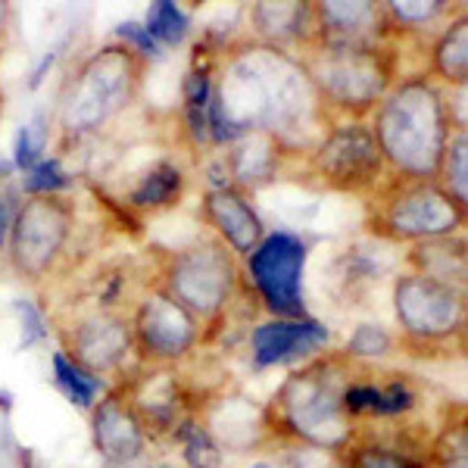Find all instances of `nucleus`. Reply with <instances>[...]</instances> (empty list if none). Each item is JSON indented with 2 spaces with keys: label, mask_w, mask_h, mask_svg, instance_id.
Instances as JSON below:
<instances>
[{
  "label": "nucleus",
  "mask_w": 468,
  "mask_h": 468,
  "mask_svg": "<svg viewBox=\"0 0 468 468\" xmlns=\"http://www.w3.org/2000/svg\"><path fill=\"white\" fill-rule=\"evenodd\" d=\"M313 110V79L271 44L240 48L225 59L209 103V141L231 144L247 132L282 134Z\"/></svg>",
  "instance_id": "obj_1"
},
{
  "label": "nucleus",
  "mask_w": 468,
  "mask_h": 468,
  "mask_svg": "<svg viewBox=\"0 0 468 468\" xmlns=\"http://www.w3.org/2000/svg\"><path fill=\"white\" fill-rule=\"evenodd\" d=\"M150 63L122 41H107L85 54L63 79L57 97V147L69 150L103 134L138 107Z\"/></svg>",
  "instance_id": "obj_2"
},
{
  "label": "nucleus",
  "mask_w": 468,
  "mask_h": 468,
  "mask_svg": "<svg viewBox=\"0 0 468 468\" xmlns=\"http://www.w3.org/2000/svg\"><path fill=\"white\" fill-rule=\"evenodd\" d=\"M79 209L66 194H32L16 207L6 238V262L28 288H41L66 260Z\"/></svg>",
  "instance_id": "obj_3"
},
{
  "label": "nucleus",
  "mask_w": 468,
  "mask_h": 468,
  "mask_svg": "<svg viewBox=\"0 0 468 468\" xmlns=\"http://www.w3.org/2000/svg\"><path fill=\"white\" fill-rule=\"evenodd\" d=\"M234 260L222 240H194L156 256V282L200 324L218 319L234 291Z\"/></svg>",
  "instance_id": "obj_4"
},
{
  "label": "nucleus",
  "mask_w": 468,
  "mask_h": 468,
  "mask_svg": "<svg viewBox=\"0 0 468 468\" xmlns=\"http://www.w3.org/2000/svg\"><path fill=\"white\" fill-rule=\"evenodd\" d=\"M384 154L410 172H431L443 150L441 103L428 85H406L388 101L378 122Z\"/></svg>",
  "instance_id": "obj_5"
},
{
  "label": "nucleus",
  "mask_w": 468,
  "mask_h": 468,
  "mask_svg": "<svg viewBox=\"0 0 468 468\" xmlns=\"http://www.w3.org/2000/svg\"><path fill=\"white\" fill-rule=\"evenodd\" d=\"M344 390L331 368L315 366L293 375L278 394V406L288 421V428L297 437H303L313 447L335 450L346 441V406Z\"/></svg>",
  "instance_id": "obj_6"
},
{
  "label": "nucleus",
  "mask_w": 468,
  "mask_h": 468,
  "mask_svg": "<svg viewBox=\"0 0 468 468\" xmlns=\"http://www.w3.org/2000/svg\"><path fill=\"white\" fill-rule=\"evenodd\" d=\"M128 319L134 350L150 362H178L200 341V322L154 282L141 293Z\"/></svg>",
  "instance_id": "obj_7"
},
{
  "label": "nucleus",
  "mask_w": 468,
  "mask_h": 468,
  "mask_svg": "<svg viewBox=\"0 0 468 468\" xmlns=\"http://www.w3.org/2000/svg\"><path fill=\"white\" fill-rule=\"evenodd\" d=\"M250 278L271 313L282 319H303V269L306 244L288 231L266 234L247 256Z\"/></svg>",
  "instance_id": "obj_8"
},
{
  "label": "nucleus",
  "mask_w": 468,
  "mask_h": 468,
  "mask_svg": "<svg viewBox=\"0 0 468 468\" xmlns=\"http://www.w3.org/2000/svg\"><path fill=\"white\" fill-rule=\"evenodd\" d=\"M63 337V353L88 368L90 375L116 372L122 362L134 353L132 319L122 309H90L81 313L59 331Z\"/></svg>",
  "instance_id": "obj_9"
},
{
  "label": "nucleus",
  "mask_w": 468,
  "mask_h": 468,
  "mask_svg": "<svg viewBox=\"0 0 468 468\" xmlns=\"http://www.w3.org/2000/svg\"><path fill=\"white\" fill-rule=\"evenodd\" d=\"M309 79L313 85H319L324 97L337 101L341 107H366L384 85L378 63L368 50H362L359 44L335 41L315 57Z\"/></svg>",
  "instance_id": "obj_10"
},
{
  "label": "nucleus",
  "mask_w": 468,
  "mask_h": 468,
  "mask_svg": "<svg viewBox=\"0 0 468 468\" xmlns=\"http://www.w3.org/2000/svg\"><path fill=\"white\" fill-rule=\"evenodd\" d=\"M315 169L335 187L366 185L378 172V144L362 125H341L322 141L315 154Z\"/></svg>",
  "instance_id": "obj_11"
},
{
  "label": "nucleus",
  "mask_w": 468,
  "mask_h": 468,
  "mask_svg": "<svg viewBox=\"0 0 468 468\" xmlns=\"http://www.w3.org/2000/svg\"><path fill=\"white\" fill-rule=\"evenodd\" d=\"M397 315L412 335L437 337L456 328L459 315H463V303L447 284L434 282V278H403L397 284Z\"/></svg>",
  "instance_id": "obj_12"
},
{
  "label": "nucleus",
  "mask_w": 468,
  "mask_h": 468,
  "mask_svg": "<svg viewBox=\"0 0 468 468\" xmlns=\"http://www.w3.org/2000/svg\"><path fill=\"white\" fill-rule=\"evenodd\" d=\"M90 441L103 463L147 452V428L132 397L112 390L90 410Z\"/></svg>",
  "instance_id": "obj_13"
},
{
  "label": "nucleus",
  "mask_w": 468,
  "mask_h": 468,
  "mask_svg": "<svg viewBox=\"0 0 468 468\" xmlns=\"http://www.w3.org/2000/svg\"><path fill=\"white\" fill-rule=\"evenodd\" d=\"M203 218L207 225L218 234L225 247H231L234 253L250 256L256 247L266 238L262 218L256 216V209L247 203V197L234 187H209L203 194Z\"/></svg>",
  "instance_id": "obj_14"
},
{
  "label": "nucleus",
  "mask_w": 468,
  "mask_h": 468,
  "mask_svg": "<svg viewBox=\"0 0 468 468\" xmlns=\"http://www.w3.org/2000/svg\"><path fill=\"white\" fill-rule=\"evenodd\" d=\"M328 341V331L313 319H275L253 331V359L260 366L291 362Z\"/></svg>",
  "instance_id": "obj_15"
},
{
  "label": "nucleus",
  "mask_w": 468,
  "mask_h": 468,
  "mask_svg": "<svg viewBox=\"0 0 468 468\" xmlns=\"http://www.w3.org/2000/svg\"><path fill=\"white\" fill-rule=\"evenodd\" d=\"M459 213L450 203L447 194L434 191V187H419V191L406 194L390 209V229L399 234H412V238H434V234H447L456 229Z\"/></svg>",
  "instance_id": "obj_16"
},
{
  "label": "nucleus",
  "mask_w": 468,
  "mask_h": 468,
  "mask_svg": "<svg viewBox=\"0 0 468 468\" xmlns=\"http://www.w3.org/2000/svg\"><path fill=\"white\" fill-rule=\"evenodd\" d=\"M185 187H187V178L176 160H156L144 176L128 187L125 209L128 213H141V216L165 213V209L178 207L181 197H185Z\"/></svg>",
  "instance_id": "obj_17"
},
{
  "label": "nucleus",
  "mask_w": 468,
  "mask_h": 468,
  "mask_svg": "<svg viewBox=\"0 0 468 468\" xmlns=\"http://www.w3.org/2000/svg\"><path fill=\"white\" fill-rule=\"evenodd\" d=\"M216 72L207 57H194L191 69L181 81V122L194 147L209 141V103H213Z\"/></svg>",
  "instance_id": "obj_18"
},
{
  "label": "nucleus",
  "mask_w": 468,
  "mask_h": 468,
  "mask_svg": "<svg viewBox=\"0 0 468 468\" xmlns=\"http://www.w3.org/2000/svg\"><path fill=\"white\" fill-rule=\"evenodd\" d=\"M275 147L278 134L271 132H247L234 138L225 154V172L238 185H260L275 169Z\"/></svg>",
  "instance_id": "obj_19"
},
{
  "label": "nucleus",
  "mask_w": 468,
  "mask_h": 468,
  "mask_svg": "<svg viewBox=\"0 0 468 468\" xmlns=\"http://www.w3.org/2000/svg\"><path fill=\"white\" fill-rule=\"evenodd\" d=\"M309 6L303 4H256L250 10V22L266 41L282 44L306 32Z\"/></svg>",
  "instance_id": "obj_20"
},
{
  "label": "nucleus",
  "mask_w": 468,
  "mask_h": 468,
  "mask_svg": "<svg viewBox=\"0 0 468 468\" xmlns=\"http://www.w3.org/2000/svg\"><path fill=\"white\" fill-rule=\"evenodd\" d=\"M415 397L403 384H390V388H372V384H353L344 390L346 412H372V415H399L412 410Z\"/></svg>",
  "instance_id": "obj_21"
},
{
  "label": "nucleus",
  "mask_w": 468,
  "mask_h": 468,
  "mask_svg": "<svg viewBox=\"0 0 468 468\" xmlns=\"http://www.w3.org/2000/svg\"><path fill=\"white\" fill-rule=\"evenodd\" d=\"M54 381L57 388L63 390L66 397L72 399L79 410H94L97 406V397L107 390V384H103V378H97V375H90L88 368H81L79 362L66 356L63 350L54 353Z\"/></svg>",
  "instance_id": "obj_22"
},
{
  "label": "nucleus",
  "mask_w": 468,
  "mask_h": 468,
  "mask_svg": "<svg viewBox=\"0 0 468 468\" xmlns=\"http://www.w3.org/2000/svg\"><path fill=\"white\" fill-rule=\"evenodd\" d=\"M132 278V260H112L97 266L94 275L85 282V293L94 309H119Z\"/></svg>",
  "instance_id": "obj_23"
},
{
  "label": "nucleus",
  "mask_w": 468,
  "mask_h": 468,
  "mask_svg": "<svg viewBox=\"0 0 468 468\" xmlns=\"http://www.w3.org/2000/svg\"><path fill=\"white\" fill-rule=\"evenodd\" d=\"M144 28L160 48H181L185 37L191 35V16L172 0H160V4H150Z\"/></svg>",
  "instance_id": "obj_24"
},
{
  "label": "nucleus",
  "mask_w": 468,
  "mask_h": 468,
  "mask_svg": "<svg viewBox=\"0 0 468 468\" xmlns=\"http://www.w3.org/2000/svg\"><path fill=\"white\" fill-rule=\"evenodd\" d=\"M315 13H319L322 26L335 35V44H353V37L362 32V26H368L375 19L372 4H341V0L322 4Z\"/></svg>",
  "instance_id": "obj_25"
},
{
  "label": "nucleus",
  "mask_w": 468,
  "mask_h": 468,
  "mask_svg": "<svg viewBox=\"0 0 468 468\" xmlns=\"http://www.w3.org/2000/svg\"><path fill=\"white\" fill-rule=\"evenodd\" d=\"M176 437L181 443V452H185L187 468H218V463H222V450H218L216 437L197 421H181Z\"/></svg>",
  "instance_id": "obj_26"
},
{
  "label": "nucleus",
  "mask_w": 468,
  "mask_h": 468,
  "mask_svg": "<svg viewBox=\"0 0 468 468\" xmlns=\"http://www.w3.org/2000/svg\"><path fill=\"white\" fill-rule=\"evenodd\" d=\"M437 63H441L443 75H450L456 81H468V16L459 19L441 41Z\"/></svg>",
  "instance_id": "obj_27"
},
{
  "label": "nucleus",
  "mask_w": 468,
  "mask_h": 468,
  "mask_svg": "<svg viewBox=\"0 0 468 468\" xmlns=\"http://www.w3.org/2000/svg\"><path fill=\"white\" fill-rule=\"evenodd\" d=\"M69 187H72V176L63 169L59 156H54V160L44 156L32 172L22 176V191H26V197H32V194H66Z\"/></svg>",
  "instance_id": "obj_28"
},
{
  "label": "nucleus",
  "mask_w": 468,
  "mask_h": 468,
  "mask_svg": "<svg viewBox=\"0 0 468 468\" xmlns=\"http://www.w3.org/2000/svg\"><path fill=\"white\" fill-rule=\"evenodd\" d=\"M48 141H50V128L41 125H22L16 134V147H13V160H16L19 172H32L37 163L48 154Z\"/></svg>",
  "instance_id": "obj_29"
},
{
  "label": "nucleus",
  "mask_w": 468,
  "mask_h": 468,
  "mask_svg": "<svg viewBox=\"0 0 468 468\" xmlns=\"http://www.w3.org/2000/svg\"><path fill=\"white\" fill-rule=\"evenodd\" d=\"M437 468H468V425L452 428L437 443Z\"/></svg>",
  "instance_id": "obj_30"
},
{
  "label": "nucleus",
  "mask_w": 468,
  "mask_h": 468,
  "mask_svg": "<svg viewBox=\"0 0 468 468\" xmlns=\"http://www.w3.org/2000/svg\"><path fill=\"white\" fill-rule=\"evenodd\" d=\"M116 41H122L125 48H132L134 54H141V57L147 59V63H154V59L163 57V48L154 41V37H150V32L144 28V22H134V19L122 22V26L116 28Z\"/></svg>",
  "instance_id": "obj_31"
},
{
  "label": "nucleus",
  "mask_w": 468,
  "mask_h": 468,
  "mask_svg": "<svg viewBox=\"0 0 468 468\" xmlns=\"http://www.w3.org/2000/svg\"><path fill=\"white\" fill-rule=\"evenodd\" d=\"M388 346H390V337L384 335V328H378V324H359L350 341H346V350H350L353 356H384Z\"/></svg>",
  "instance_id": "obj_32"
},
{
  "label": "nucleus",
  "mask_w": 468,
  "mask_h": 468,
  "mask_svg": "<svg viewBox=\"0 0 468 468\" xmlns=\"http://www.w3.org/2000/svg\"><path fill=\"white\" fill-rule=\"evenodd\" d=\"M346 468H421V465L412 463L410 456H403V452H397V450L368 447V450H359Z\"/></svg>",
  "instance_id": "obj_33"
},
{
  "label": "nucleus",
  "mask_w": 468,
  "mask_h": 468,
  "mask_svg": "<svg viewBox=\"0 0 468 468\" xmlns=\"http://www.w3.org/2000/svg\"><path fill=\"white\" fill-rule=\"evenodd\" d=\"M16 313H19V319H22V346H32V344L44 341V337L50 335L48 322H44V313L35 303H28V300H19Z\"/></svg>",
  "instance_id": "obj_34"
},
{
  "label": "nucleus",
  "mask_w": 468,
  "mask_h": 468,
  "mask_svg": "<svg viewBox=\"0 0 468 468\" xmlns=\"http://www.w3.org/2000/svg\"><path fill=\"white\" fill-rule=\"evenodd\" d=\"M288 468H344V465L328 447H313V443H309V447L291 452Z\"/></svg>",
  "instance_id": "obj_35"
},
{
  "label": "nucleus",
  "mask_w": 468,
  "mask_h": 468,
  "mask_svg": "<svg viewBox=\"0 0 468 468\" xmlns=\"http://www.w3.org/2000/svg\"><path fill=\"white\" fill-rule=\"evenodd\" d=\"M450 181L456 187V194L468 203V134L459 138L452 144V154H450Z\"/></svg>",
  "instance_id": "obj_36"
},
{
  "label": "nucleus",
  "mask_w": 468,
  "mask_h": 468,
  "mask_svg": "<svg viewBox=\"0 0 468 468\" xmlns=\"http://www.w3.org/2000/svg\"><path fill=\"white\" fill-rule=\"evenodd\" d=\"M397 16L403 19H428L441 10V4H419V0H406V4H394Z\"/></svg>",
  "instance_id": "obj_37"
},
{
  "label": "nucleus",
  "mask_w": 468,
  "mask_h": 468,
  "mask_svg": "<svg viewBox=\"0 0 468 468\" xmlns=\"http://www.w3.org/2000/svg\"><path fill=\"white\" fill-rule=\"evenodd\" d=\"M13 26H16V10H13V4H4V0H0V57H4L6 48H10Z\"/></svg>",
  "instance_id": "obj_38"
},
{
  "label": "nucleus",
  "mask_w": 468,
  "mask_h": 468,
  "mask_svg": "<svg viewBox=\"0 0 468 468\" xmlns=\"http://www.w3.org/2000/svg\"><path fill=\"white\" fill-rule=\"evenodd\" d=\"M19 207V203H16ZM16 207H13L10 194H4V187H0V247H6V238H10V225H13V213H16Z\"/></svg>",
  "instance_id": "obj_39"
},
{
  "label": "nucleus",
  "mask_w": 468,
  "mask_h": 468,
  "mask_svg": "<svg viewBox=\"0 0 468 468\" xmlns=\"http://www.w3.org/2000/svg\"><path fill=\"white\" fill-rule=\"evenodd\" d=\"M101 468H154V465H150V456H147V452H141V456L112 459V463H103Z\"/></svg>",
  "instance_id": "obj_40"
},
{
  "label": "nucleus",
  "mask_w": 468,
  "mask_h": 468,
  "mask_svg": "<svg viewBox=\"0 0 468 468\" xmlns=\"http://www.w3.org/2000/svg\"><path fill=\"white\" fill-rule=\"evenodd\" d=\"M0 116H4V90H0Z\"/></svg>",
  "instance_id": "obj_41"
},
{
  "label": "nucleus",
  "mask_w": 468,
  "mask_h": 468,
  "mask_svg": "<svg viewBox=\"0 0 468 468\" xmlns=\"http://www.w3.org/2000/svg\"><path fill=\"white\" fill-rule=\"evenodd\" d=\"M250 468H271L269 463H256V465H250Z\"/></svg>",
  "instance_id": "obj_42"
}]
</instances>
